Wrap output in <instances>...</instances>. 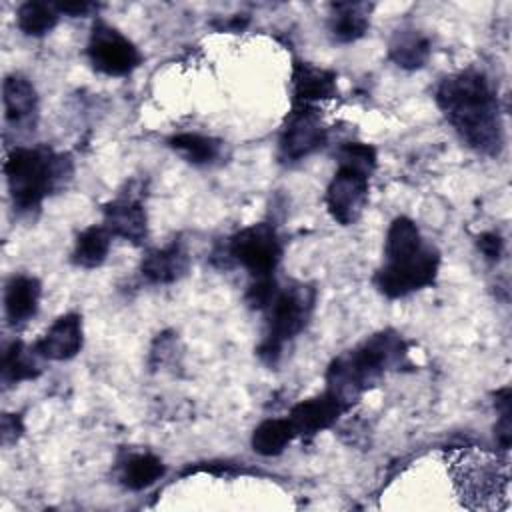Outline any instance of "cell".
<instances>
[{
    "label": "cell",
    "mask_w": 512,
    "mask_h": 512,
    "mask_svg": "<svg viewBox=\"0 0 512 512\" xmlns=\"http://www.w3.org/2000/svg\"><path fill=\"white\" fill-rule=\"evenodd\" d=\"M436 104L472 150L500 154L504 134L498 98L482 72L460 70L446 76L436 88Z\"/></svg>",
    "instance_id": "1"
},
{
    "label": "cell",
    "mask_w": 512,
    "mask_h": 512,
    "mask_svg": "<svg viewBox=\"0 0 512 512\" xmlns=\"http://www.w3.org/2000/svg\"><path fill=\"white\" fill-rule=\"evenodd\" d=\"M440 252L428 244L416 222L398 216L392 220L384 242V264L374 274V286L386 298H404L434 284Z\"/></svg>",
    "instance_id": "2"
},
{
    "label": "cell",
    "mask_w": 512,
    "mask_h": 512,
    "mask_svg": "<svg viewBox=\"0 0 512 512\" xmlns=\"http://www.w3.org/2000/svg\"><path fill=\"white\" fill-rule=\"evenodd\" d=\"M404 358L402 338L392 330L378 332L332 360L326 372L328 390L352 406L364 390L374 386L390 368L402 364Z\"/></svg>",
    "instance_id": "3"
},
{
    "label": "cell",
    "mask_w": 512,
    "mask_h": 512,
    "mask_svg": "<svg viewBox=\"0 0 512 512\" xmlns=\"http://www.w3.org/2000/svg\"><path fill=\"white\" fill-rule=\"evenodd\" d=\"M4 174L14 208L30 214L40 208L46 196L66 186L74 174V164L68 154L54 152L48 146H18L6 156Z\"/></svg>",
    "instance_id": "4"
},
{
    "label": "cell",
    "mask_w": 512,
    "mask_h": 512,
    "mask_svg": "<svg viewBox=\"0 0 512 512\" xmlns=\"http://www.w3.org/2000/svg\"><path fill=\"white\" fill-rule=\"evenodd\" d=\"M448 472L462 504L470 510H508V458L478 448H458L446 454Z\"/></svg>",
    "instance_id": "5"
},
{
    "label": "cell",
    "mask_w": 512,
    "mask_h": 512,
    "mask_svg": "<svg viewBox=\"0 0 512 512\" xmlns=\"http://www.w3.org/2000/svg\"><path fill=\"white\" fill-rule=\"evenodd\" d=\"M376 168V150L364 142H348L338 150V168L326 188V208L342 224H354L368 202L370 176Z\"/></svg>",
    "instance_id": "6"
},
{
    "label": "cell",
    "mask_w": 512,
    "mask_h": 512,
    "mask_svg": "<svg viewBox=\"0 0 512 512\" xmlns=\"http://www.w3.org/2000/svg\"><path fill=\"white\" fill-rule=\"evenodd\" d=\"M316 304V288L312 284H292L278 290L268 306V328L258 348V356L274 364L286 342L296 338L308 324Z\"/></svg>",
    "instance_id": "7"
},
{
    "label": "cell",
    "mask_w": 512,
    "mask_h": 512,
    "mask_svg": "<svg viewBox=\"0 0 512 512\" xmlns=\"http://www.w3.org/2000/svg\"><path fill=\"white\" fill-rule=\"evenodd\" d=\"M228 254L244 266L254 280L272 278L282 258V242L272 224L258 222L230 238Z\"/></svg>",
    "instance_id": "8"
},
{
    "label": "cell",
    "mask_w": 512,
    "mask_h": 512,
    "mask_svg": "<svg viewBox=\"0 0 512 512\" xmlns=\"http://www.w3.org/2000/svg\"><path fill=\"white\" fill-rule=\"evenodd\" d=\"M90 64L106 76H126L142 62L140 50L114 26L96 20L88 38Z\"/></svg>",
    "instance_id": "9"
},
{
    "label": "cell",
    "mask_w": 512,
    "mask_h": 512,
    "mask_svg": "<svg viewBox=\"0 0 512 512\" xmlns=\"http://www.w3.org/2000/svg\"><path fill=\"white\" fill-rule=\"evenodd\" d=\"M326 142V128L316 106L292 104L280 132L278 152L284 162H298Z\"/></svg>",
    "instance_id": "10"
},
{
    "label": "cell",
    "mask_w": 512,
    "mask_h": 512,
    "mask_svg": "<svg viewBox=\"0 0 512 512\" xmlns=\"http://www.w3.org/2000/svg\"><path fill=\"white\" fill-rule=\"evenodd\" d=\"M104 226L112 236H118L132 244H142L148 236V218L142 198L128 188L120 192L114 200L106 202L104 208Z\"/></svg>",
    "instance_id": "11"
},
{
    "label": "cell",
    "mask_w": 512,
    "mask_h": 512,
    "mask_svg": "<svg viewBox=\"0 0 512 512\" xmlns=\"http://www.w3.org/2000/svg\"><path fill=\"white\" fill-rule=\"evenodd\" d=\"M350 406L336 396L334 392L326 390L314 398L298 402L290 410V422L296 430V436L312 438L318 432L330 428Z\"/></svg>",
    "instance_id": "12"
},
{
    "label": "cell",
    "mask_w": 512,
    "mask_h": 512,
    "mask_svg": "<svg viewBox=\"0 0 512 512\" xmlns=\"http://www.w3.org/2000/svg\"><path fill=\"white\" fill-rule=\"evenodd\" d=\"M84 344L82 318L74 312L64 314L52 322L40 340L34 344V352L46 360H70L74 358Z\"/></svg>",
    "instance_id": "13"
},
{
    "label": "cell",
    "mask_w": 512,
    "mask_h": 512,
    "mask_svg": "<svg viewBox=\"0 0 512 512\" xmlns=\"http://www.w3.org/2000/svg\"><path fill=\"white\" fill-rule=\"evenodd\" d=\"M2 102H4V116L8 124L16 128H22V126L28 128L36 122L38 94L34 84L26 76L14 72L4 78Z\"/></svg>",
    "instance_id": "14"
},
{
    "label": "cell",
    "mask_w": 512,
    "mask_h": 512,
    "mask_svg": "<svg viewBox=\"0 0 512 512\" xmlns=\"http://www.w3.org/2000/svg\"><path fill=\"white\" fill-rule=\"evenodd\" d=\"M338 92L336 88V74L332 70L314 66L310 62H294L292 66V94L294 104H308L314 106L320 100L334 98Z\"/></svg>",
    "instance_id": "15"
},
{
    "label": "cell",
    "mask_w": 512,
    "mask_h": 512,
    "mask_svg": "<svg viewBox=\"0 0 512 512\" xmlns=\"http://www.w3.org/2000/svg\"><path fill=\"white\" fill-rule=\"evenodd\" d=\"M188 266V252L180 242H172L164 248H154L146 252L140 262V272L152 284H170L180 280L188 272Z\"/></svg>",
    "instance_id": "16"
},
{
    "label": "cell",
    "mask_w": 512,
    "mask_h": 512,
    "mask_svg": "<svg viewBox=\"0 0 512 512\" xmlns=\"http://www.w3.org/2000/svg\"><path fill=\"white\" fill-rule=\"evenodd\" d=\"M42 286L38 278L28 274H14L4 290V310L10 324H22L38 312Z\"/></svg>",
    "instance_id": "17"
},
{
    "label": "cell",
    "mask_w": 512,
    "mask_h": 512,
    "mask_svg": "<svg viewBox=\"0 0 512 512\" xmlns=\"http://www.w3.org/2000/svg\"><path fill=\"white\" fill-rule=\"evenodd\" d=\"M372 4L368 2H334L330 6V34L340 44L362 38L370 26Z\"/></svg>",
    "instance_id": "18"
},
{
    "label": "cell",
    "mask_w": 512,
    "mask_h": 512,
    "mask_svg": "<svg viewBox=\"0 0 512 512\" xmlns=\"http://www.w3.org/2000/svg\"><path fill=\"white\" fill-rule=\"evenodd\" d=\"M430 52V40L418 30H398L388 48L390 60L404 70L422 68L428 62Z\"/></svg>",
    "instance_id": "19"
},
{
    "label": "cell",
    "mask_w": 512,
    "mask_h": 512,
    "mask_svg": "<svg viewBox=\"0 0 512 512\" xmlns=\"http://www.w3.org/2000/svg\"><path fill=\"white\" fill-rule=\"evenodd\" d=\"M110 242L112 234L104 224L84 228L74 242L72 262L80 268H98L110 252Z\"/></svg>",
    "instance_id": "20"
},
{
    "label": "cell",
    "mask_w": 512,
    "mask_h": 512,
    "mask_svg": "<svg viewBox=\"0 0 512 512\" xmlns=\"http://www.w3.org/2000/svg\"><path fill=\"white\" fill-rule=\"evenodd\" d=\"M296 438L290 418H270L252 432V448L260 456H276Z\"/></svg>",
    "instance_id": "21"
},
{
    "label": "cell",
    "mask_w": 512,
    "mask_h": 512,
    "mask_svg": "<svg viewBox=\"0 0 512 512\" xmlns=\"http://www.w3.org/2000/svg\"><path fill=\"white\" fill-rule=\"evenodd\" d=\"M168 146L178 152L186 162L190 164H212L220 152H222V144L220 140L212 138V136H204L198 132H180L168 138Z\"/></svg>",
    "instance_id": "22"
},
{
    "label": "cell",
    "mask_w": 512,
    "mask_h": 512,
    "mask_svg": "<svg viewBox=\"0 0 512 512\" xmlns=\"http://www.w3.org/2000/svg\"><path fill=\"white\" fill-rule=\"evenodd\" d=\"M166 472L164 462L150 452L134 454L122 466V484L130 490H144L158 482Z\"/></svg>",
    "instance_id": "23"
},
{
    "label": "cell",
    "mask_w": 512,
    "mask_h": 512,
    "mask_svg": "<svg viewBox=\"0 0 512 512\" xmlns=\"http://www.w3.org/2000/svg\"><path fill=\"white\" fill-rule=\"evenodd\" d=\"M60 12L54 2L28 0L16 12V24L26 36H44L58 24Z\"/></svg>",
    "instance_id": "24"
},
{
    "label": "cell",
    "mask_w": 512,
    "mask_h": 512,
    "mask_svg": "<svg viewBox=\"0 0 512 512\" xmlns=\"http://www.w3.org/2000/svg\"><path fill=\"white\" fill-rule=\"evenodd\" d=\"M34 356H38L34 348L28 350L22 342H12L2 356V382L10 386L22 380L36 378L40 374V368L34 362Z\"/></svg>",
    "instance_id": "25"
},
{
    "label": "cell",
    "mask_w": 512,
    "mask_h": 512,
    "mask_svg": "<svg viewBox=\"0 0 512 512\" xmlns=\"http://www.w3.org/2000/svg\"><path fill=\"white\" fill-rule=\"evenodd\" d=\"M480 252L488 258V260H498L502 256L504 250V240L498 232H484L478 236L476 240Z\"/></svg>",
    "instance_id": "26"
},
{
    "label": "cell",
    "mask_w": 512,
    "mask_h": 512,
    "mask_svg": "<svg viewBox=\"0 0 512 512\" xmlns=\"http://www.w3.org/2000/svg\"><path fill=\"white\" fill-rule=\"evenodd\" d=\"M22 420L18 414H4L2 416V444L8 446L12 442H16L22 436Z\"/></svg>",
    "instance_id": "27"
},
{
    "label": "cell",
    "mask_w": 512,
    "mask_h": 512,
    "mask_svg": "<svg viewBox=\"0 0 512 512\" xmlns=\"http://www.w3.org/2000/svg\"><path fill=\"white\" fill-rule=\"evenodd\" d=\"M60 14H68V16H86L92 10H96V4L86 2V0H74V2H54Z\"/></svg>",
    "instance_id": "28"
}]
</instances>
